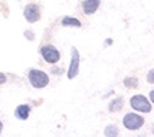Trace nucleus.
<instances>
[{
	"label": "nucleus",
	"mask_w": 154,
	"mask_h": 137,
	"mask_svg": "<svg viewBox=\"0 0 154 137\" xmlns=\"http://www.w3.org/2000/svg\"><path fill=\"white\" fill-rule=\"evenodd\" d=\"M27 76H29V81H30V84H32L33 88H38V90L39 88H45L50 84V76L45 72H42V70L30 69L29 73H27Z\"/></svg>",
	"instance_id": "obj_1"
},
{
	"label": "nucleus",
	"mask_w": 154,
	"mask_h": 137,
	"mask_svg": "<svg viewBox=\"0 0 154 137\" xmlns=\"http://www.w3.org/2000/svg\"><path fill=\"white\" fill-rule=\"evenodd\" d=\"M130 106H132V109H135L138 112H144V113L151 112V103H150V100L145 95H141V94H136V95H133L130 98Z\"/></svg>",
	"instance_id": "obj_2"
},
{
	"label": "nucleus",
	"mask_w": 154,
	"mask_h": 137,
	"mask_svg": "<svg viewBox=\"0 0 154 137\" xmlns=\"http://www.w3.org/2000/svg\"><path fill=\"white\" fill-rule=\"evenodd\" d=\"M123 125H124L127 130H130V131L139 130V128L144 125V116L130 112V113H127V115L123 118Z\"/></svg>",
	"instance_id": "obj_3"
},
{
	"label": "nucleus",
	"mask_w": 154,
	"mask_h": 137,
	"mask_svg": "<svg viewBox=\"0 0 154 137\" xmlns=\"http://www.w3.org/2000/svg\"><path fill=\"white\" fill-rule=\"evenodd\" d=\"M41 54H42L44 60L50 64H55L60 61V52L54 45H44L41 48Z\"/></svg>",
	"instance_id": "obj_4"
},
{
	"label": "nucleus",
	"mask_w": 154,
	"mask_h": 137,
	"mask_svg": "<svg viewBox=\"0 0 154 137\" xmlns=\"http://www.w3.org/2000/svg\"><path fill=\"white\" fill-rule=\"evenodd\" d=\"M70 52H72V60H70V66H69V70H67V78L73 79L79 73V52H78L76 48H72Z\"/></svg>",
	"instance_id": "obj_5"
},
{
	"label": "nucleus",
	"mask_w": 154,
	"mask_h": 137,
	"mask_svg": "<svg viewBox=\"0 0 154 137\" xmlns=\"http://www.w3.org/2000/svg\"><path fill=\"white\" fill-rule=\"evenodd\" d=\"M24 18L29 22H36L41 18V7L36 3H30L24 7Z\"/></svg>",
	"instance_id": "obj_6"
},
{
	"label": "nucleus",
	"mask_w": 154,
	"mask_h": 137,
	"mask_svg": "<svg viewBox=\"0 0 154 137\" xmlns=\"http://www.w3.org/2000/svg\"><path fill=\"white\" fill-rule=\"evenodd\" d=\"M100 0H82V10L85 15H93L99 9Z\"/></svg>",
	"instance_id": "obj_7"
},
{
	"label": "nucleus",
	"mask_w": 154,
	"mask_h": 137,
	"mask_svg": "<svg viewBox=\"0 0 154 137\" xmlns=\"http://www.w3.org/2000/svg\"><path fill=\"white\" fill-rule=\"evenodd\" d=\"M30 110H32L30 104H20L15 109V118L20 119V121H26L30 115Z\"/></svg>",
	"instance_id": "obj_8"
},
{
	"label": "nucleus",
	"mask_w": 154,
	"mask_h": 137,
	"mask_svg": "<svg viewBox=\"0 0 154 137\" xmlns=\"http://www.w3.org/2000/svg\"><path fill=\"white\" fill-rule=\"evenodd\" d=\"M61 25L63 27H81V21L75 16H69V15H64L61 18Z\"/></svg>",
	"instance_id": "obj_9"
},
{
	"label": "nucleus",
	"mask_w": 154,
	"mask_h": 137,
	"mask_svg": "<svg viewBox=\"0 0 154 137\" xmlns=\"http://www.w3.org/2000/svg\"><path fill=\"white\" fill-rule=\"evenodd\" d=\"M123 104H124V100L121 97H117L115 100H112L109 103V110L111 112H120L123 109Z\"/></svg>",
	"instance_id": "obj_10"
},
{
	"label": "nucleus",
	"mask_w": 154,
	"mask_h": 137,
	"mask_svg": "<svg viewBox=\"0 0 154 137\" xmlns=\"http://www.w3.org/2000/svg\"><path fill=\"white\" fill-rule=\"evenodd\" d=\"M124 87L126 88H136L138 87V79L133 78V76H127L124 79Z\"/></svg>",
	"instance_id": "obj_11"
},
{
	"label": "nucleus",
	"mask_w": 154,
	"mask_h": 137,
	"mask_svg": "<svg viewBox=\"0 0 154 137\" xmlns=\"http://www.w3.org/2000/svg\"><path fill=\"white\" fill-rule=\"evenodd\" d=\"M105 136H118V130L115 125H108L105 128Z\"/></svg>",
	"instance_id": "obj_12"
},
{
	"label": "nucleus",
	"mask_w": 154,
	"mask_h": 137,
	"mask_svg": "<svg viewBox=\"0 0 154 137\" xmlns=\"http://www.w3.org/2000/svg\"><path fill=\"white\" fill-rule=\"evenodd\" d=\"M147 81L150 84H154V69H151L148 73H147Z\"/></svg>",
	"instance_id": "obj_13"
},
{
	"label": "nucleus",
	"mask_w": 154,
	"mask_h": 137,
	"mask_svg": "<svg viewBox=\"0 0 154 137\" xmlns=\"http://www.w3.org/2000/svg\"><path fill=\"white\" fill-rule=\"evenodd\" d=\"M6 81H8L6 75H5V73H0V85H3V84H5Z\"/></svg>",
	"instance_id": "obj_14"
},
{
	"label": "nucleus",
	"mask_w": 154,
	"mask_h": 137,
	"mask_svg": "<svg viewBox=\"0 0 154 137\" xmlns=\"http://www.w3.org/2000/svg\"><path fill=\"white\" fill-rule=\"evenodd\" d=\"M26 37H29V39H33V34H32V31L29 30V31H26Z\"/></svg>",
	"instance_id": "obj_15"
},
{
	"label": "nucleus",
	"mask_w": 154,
	"mask_h": 137,
	"mask_svg": "<svg viewBox=\"0 0 154 137\" xmlns=\"http://www.w3.org/2000/svg\"><path fill=\"white\" fill-rule=\"evenodd\" d=\"M150 100H151V103L154 104V90L151 92H150Z\"/></svg>",
	"instance_id": "obj_16"
},
{
	"label": "nucleus",
	"mask_w": 154,
	"mask_h": 137,
	"mask_svg": "<svg viewBox=\"0 0 154 137\" xmlns=\"http://www.w3.org/2000/svg\"><path fill=\"white\" fill-rule=\"evenodd\" d=\"M2 130H3V122L0 121V133H2Z\"/></svg>",
	"instance_id": "obj_17"
},
{
	"label": "nucleus",
	"mask_w": 154,
	"mask_h": 137,
	"mask_svg": "<svg viewBox=\"0 0 154 137\" xmlns=\"http://www.w3.org/2000/svg\"><path fill=\"white\" fill-rule=\"evenodd\" d=\"M153 133H154V130H153Z\"/></svg>",
	"instance_id": "obj_18"
}]
</instances>
